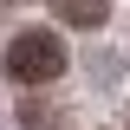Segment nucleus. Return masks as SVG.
I'll use <instances>...</instances> for the list:
<instances>
[{"label":"nucleus","instance_id":"obj_3","mask_svg":"<svg viewBox=\"0 0 130 130\" xmlns=\"http://www.w3.org/2000/svg\"><path fill=\"white\" fill-rule=\"evenodd\" d=\"M0 7H13V0H0Z\"/></svg>","mask_w":130,"mask_h":130},{"label":"nucleus","instance_id":"obj_1","mask_svg":"<svg viewBox=\"0 0 130 130\" xmlns=\"http://www.w3.org/2000/svg\"><path fill=\"white\" fill-rule=\"evenodd\" d=\"M65 72V39L59 32H46V26H32V32H20L13 46H7V78L13 85H52Z\"/></svg>","mask_w":130,"mask_h":130},{"label":"nucleus","instance_id":"obj_2","mask_svg":"<svg viewBox=\"0 0 130 130\" xmlns=\"http://www.w3.org/2000/svg\"><path fill=\"white\" fill-rule=\"evenodd\" d=\"M46 7H52L59 20H65V26H85V32L111 20V0H46Z\"/></svg>","mask_w":130,"mask_h":130}]
</instances>
